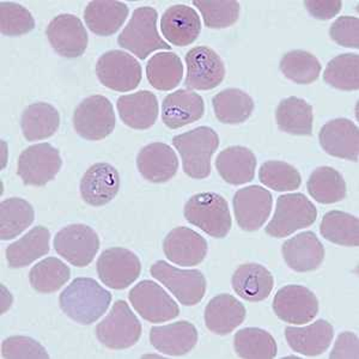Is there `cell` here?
Here are the masks:
<instances>
[{
    "instance_id": "34",
    "label": "cell",
    "mask_w": 359,
    "mask_h": 359,
    "mask_svg": "<svg viewBox=\"0 0 359 359\" xmlns=\"http://www.w3.org/2000/svg\"><path fill=\"white\" fill-rule=\"evenodd\" d=\"M279 130L292 135H313V107L303 98L291 96L282 100L276 111Z\"/></svg>"
},
{
    "instance_id": "1",
    "label": "cell",
    "mask_w": 359,
    "mask_h": 359,
    "mask_svg": "<svg viewBox=\"0 0 359 359\" xmlns=\"http://www.w3.org/2000/svg\"><path fill=\"white\" fill-rule=\"evenodd\" d=\"M111 303V292L93 278H76L59 296L62 311L79 325L96 323Z\"/></svg>"
},
{
    "instance_id": "43",
    "label": "cell",
    "mask_w": 359,
    "mask_h": 359,
    "mask_svg": "<svg viewBox=\"0 0 359 359\" xmlns=\"http://www.w3.org/2000/svg\"><path fill=\"white\" fill-rule=\"evenodd\" d=\"M280 71L296 84H311L321 74V64L314 54L302 49L291 50L282 57Z\"/></svg>"
},
{
    "instance_id": "32",
    "label": "cell",
    "mask_w": 359,
    "mask_h": 359,
    "mask_svg": "<svg viewBox=\"0 0 359 359\" xmlns=\"http://www.w3.org/2000/svg\"><path fill=\"white\" fill-rule=\"evenodd\" d=\"M50 233L42 225L32 229L18 241L6 249V260L10 269H23L32 265L37 259L49 253Z\"/></svg>"
},
{
    "instance_id": "18",
    "label": "cell",
    "mask_w": 359,
    "mask_h": 359,
    "mask_svg": "<svg viewBox=\"0 0 359 359\" xmlns=\"http://www.w3.org/2000/svg\"><path fill=\"white\" fill-rule=\"evenodd\" d=\"M318 142L328 155L352 162L358 161L359 130L348 118H334L323 125Z\"/></svg>"
},
{
    "instance_id": "37",
    "label": "cell",
    "mask_w": 359,
    "mask_h": 359,
    "mask_svg": "<svg viewBox=\"0 0 359 359\" xmlns=\"http://www.w3.org/2000/svg\"><path fill=\"white\" fill-rule=\"evenodd\" d=\"M147 81L155 89L170 91L179 86L184 76V65L174 52H161L147 62Z\"/></svg>"
},
{
    "instance_id": "47",
    "label": "cell",
    "mask_w": 359,
    "mask_h": 359,
    "mask_svg": "<svg viewBox=\"0 0 359 359\" xmlns=\"http://www.w3.org/2000/svg\"><path fill=\"white\" fill-rule=\"evenodd\" d=\"M1 355L8 359H48L49 355L41 344L29 337H10L1 343Z\"/></svg>"
},
{
    "instance_id": "24",
    "label": "cell",
    "mask_w": 359,
    "mask_h": 359,
    "mask_svg": "<svg viewBox=\"0 0 359 359\" xmlns=\"http://www.w3.org/2000/svg\"><path fill=\"white\" fill-rule=\"evenodd\" d=\"M204 113V100L191 90H177L168 95L162 103V120L170 130L196 123L203 118Z\"/></svg>"
},
{
    "instance_id": "15",
    "label": "cell",
    "mask_w": 359,
    "mask_h": 359,
    "mask_svg": "<svg viewBox=\"0 0 359 359\" xmlns=\"http://www.w3.org/2000/svg\"><path fill=\"white\" fill-rule=\"evenodd\" d=\"M273 311L284 323H309L318 313V297L306 286L286 285L274 296Z\"/></svg>"
},
{
    "instance_id": "6",
    "label": "cell",
    "mask_w": 359,
    "mask_h": 359,
    "mask_svg": "<svg viewBox=\"0 0 359 359\" xmlns=\"http://www.w3.org/2000/svg\"><path fill=\"white\" fill-rule=\"evenodd\" d=\"M143 327L125 301L118 299L96 326L98 341L111 350H125L138 343Z\"/></svg>"
},
{
    "instance_id": "14",
    "label": "cell",
    "mask_w": 359,
    "mask_h": 359,
    "mask_svg": "<svg viewBox=\"0 0 359 359\" xmlns=\"http://www.w3.org/2000/svg\"><path fill=\"white\" fill-rule=\"evenodd\" d=\"M187 76L184 86L192 90H212L222 84L225 77V65L216 50L199 46L186 54Z\"/></svg>"
},
{
    "instance_id": "21",
    "label": "cell",
    "mask_w": 359,
    "mask_h": 359,
    "mask_svg": "<svg viewBox=\"0 0 359 359\" xmlns=\"http://www.w3.org/2000/svg\"><path fill=\"white\" fill-rule=\"evenodd\" d=\"M161 30L172 45L184 47L192 45L201 35V17L187 5H172L161 18Z\"/></svg>"
},
{
    "instance_id": "50",
    "label": "cell",
    "mask_w": 359,
    "mask_h": 359,
    "mask_svg": "<svg viewBox=\"0 0 359 359\" xmlns=\"http://www.w3.org/2000/svg\"><path fill=\"white\" fill-rule=\"evenodd\" d=\"M304 6L316 20L328 21L340 13L343 3L340 0H308Z\"/></svg>"
},
{
    "instance_id": "10",
    "label": "cell",
    "mask_w": 359,
    "mask_h": 359,
    "mask_svg": "<svg viewBox=\"0 0 359 359\" xmlns=\"http://www.w3.org/2000/svg\"><path fill=\"white\" fill-rule=\"evenodd\" d=\"M62 165L57 149L48 143L35 144L22 151L17 174L27 186L42 187L57 175Z\"/></svg>"
},
{
    "instance_id": "22",
    "label": "cell",
    "mask_w": 359,
    "mask_h": 359,
    "mask_svg": "<svg viewBox=\"0 0 359 359\" xmlns=\"http://www.w3.org/2000/svg\"><path fill=\"white\" fill-rule=\"evenodd\" d=\"M137 167L144 179L152 184H164L176 175L179 158L168 144L152 143L139 151Z\"/></svg>"
},
{
    "instance_id": "27",
    "label": "cell",
    "mask_w": 359,
    "mask_h": 359,
    "mask_svg": "<svg viewBox=\"0 0 359 359\" xmlns=\"http://www.w3.org/2000/svg\"><path fill=\"white\" fill-rule=\"evenodd\" d=\"M334 330L326 320H318L309 326L286 327L285 338L289 346L299 355L316 357L331 346Z\"/></svg>"
},
{
    "instance_id": "38",
    "label": "cell",
    "mask_w": 359,
    "mask_h": 359,
    "mask_svg": "<svg viewBox=\"0 0 359 359\" xmlns=\"http://www.w3.org/2000/svg\"><path fill=\"white\" fill-rule=\"evenodd\" d=\"M35 212L32 205L21 198H10L0 205V236L3 241L20 236L33 224Z\"/></svg>"
},
{
    "instance_id": "23",
    "label": "cell",
    "mask_w": 359,
    "mask_h": 359,
    "mask_svg": "<svg viewBox=\"0 0 359 359\" xmlns=\"http://www.w3.org/2000/svg\"><path fill=\"white\" fill-rule=\"evenodd\" d=\"M286 265L296 272H311L320 267L325 259V248L313 231H304L291 237L282 245Z\"/></svg>"
},
{
    "instance_id": "2",
    "label": "cell",
    "mask_w": 359,
    "mask_h": 359,
    "mask_svg": "<svg viewBox=\"0 0 359 359\" xmlns=\"http://www.w3.org/2000/svg\"><path fill=\"white\" fill-rule=\"evenodd\" d=\"M172 145L182 158V168L191 179L204 180L211 174V158L219 147L217 132L208 126L175 135Z\"/></svg>"
},
{
    "instance_id": "7",
    "label": "cell",
    "mask_w": 359,
    "mask_h": 359,
    "mask_svg": "<svg viewBox=\"0 0 359 359\" xmlns=\"http://www.w3.org/2000/svg\"><path fill=\"white\" fill-rule=\"evenodd\" d=\"M114 108L111 101L101 95L83 100L74 113V126L78 135L86 140L98 142L114 131Z\"/></svg>"
},
{
    "instance_id": "4",
    "label": "cell",
    "mask_w": 359,
    "mask_h": 359,
    "mask_svg": "<svg viewBox=\"0 0 359 359\" xmlns=\"http://www.w3.org/2000/svg\"><path fill=\"white\" fill-rule=\"evenodd\" d=\"M184 216L186 221L215 238H224L233 225L228 203L213 192L193 196L184 205Z\"/></svg>"
},
{
    "instance_id": "3",
    "label": "cell",
    "mask_w": 359,
    "mask_h": 359,
    "mask_svg": "<svg viewBox=\"0 0 359 359\" xmlns=\"http://www.w3.org/2000/svg\"><path fill=\"white\" fill-rule=\"evenodd\" d=\"M158 13L151 6L135 8L131 20L118 37V43L123 49L130 50L139 59H147L155 50H170L157 30Z\"/></svg>"
},
{
    "instance_id": "41",
    "label": "cell",
    "mask_w": 359,
    "mask_h": 359,
    "mask_svg": "<svg viewBox=\"0 0 359 359\" xmlns=\"http://www.w3.org/2000/svg\"><path fill=\"white\" fill-rule=\"evenodd\" d=\"M71 278V269L57 257H47L37 262L29 272V282L40 294H53Z\"/></svg>"
},
{
    "instance_id": "5",
    "label": "cell",
    "mask_w": 359,
    "mask_h": 359,
    "mask_svg": "<svg viewBox=\"0 0 359 359\" xmlns=\"http://www.w3.org/2000/svg\"><path fill=\"white\" fill-rule=\"evenodd\" d=\"M316 218L318 210L304 194H284L278 198L276 212L265 231L269 236L284 238L297 230L309 228Z\"/></svg>"
},
{
    "instance_id": "49",
    "label": "cell",
    "mask_w": 359,
    "mask_h": 359,
    "mask_svg": "<svg viewBox=\"0 0 359 359\" xmlns=\"http://www.w3.org/2000/svg\"><path fill=\"white\" fill-rule=\"evenodd\" d=\"M331 359H358L359 340L358 337L351 332H345L339 335L334 347L332 350Z\"/></svg>"
},
{
    "instance_id": "33",
    "label": "cell",
    "mask_w": 359,
    "mask_h": 359,
    "mask_svg": "<svg viewBox=\"0 0 359 359\" xmlns=\"http://www.w3.org/2000/svg\"><path fill=\"white\" fill-rule=\"evenodd\" d=\"M59 126L60 115L55 107L49 103H33L22 114V133L28 142L50 138L59 130Z\"/></svg>"
},
{
    "instance_id": "31",
    "label": "cell",
    "mask_w": 359,
    "mask_h": 359,
    "mask_svg": "<svg viewBox=\"0 0 359 359\" xmlns=\"http://www.w3.org/2000/svg\"><path fill=\"white\" fill-rule=\"evenodd\" d=\"M216 168L225 182L240 186L254 180L257 157L247 147H230L218 155Z\"/></svg>"
},
{
    "instance_id": "48",
    "label": "cell",
    "mask_w": 359,
    "mask_h": 359,
    "mask_svg": "<svg viewBox=\"0 0 359 359\" xmlns=\"http://www.w3.org/2000/svg\"><path fill=\"white\" fill-rule=\"evenodd\" d=\"M332 40L346 48H359V20L357 17L343 16L335 20L330 28Z\"/></svg>"
},
{
    "instance_id": "35",
    "label": "cell",
    "mask_w": 359,
    "mask_h": 359,
    "mask_svg": "<svg viewBox=\"0 0 359 359\" xmlns=\"http://www.w3.org/2000/svg\"><path fill=\"white\" fill-rule=\"evenodd\" d=\"M213 111L218 121L238 125L247 121L254 111L253 98L241 89H225L212 98Z\"/></svg>"
},
{
    "instance_id": "44",
    "label": "cell",
    "mask_w": 359,
    "mask_h": 359,
    "mask_svg": "<svg viewBox=\"0 0 359 359\" xmlns=\"http://www.w3.org/2000/svg\"><path fill=\"white\" fill-rule=\"evenodd\" d=\"M259 180L277 192H289L301 187L302 177L296 168L282 161H267L259 170Z\"/></svg>"
},
{
    "instance_id": "8",
    "label": "cell",
    "mask_w": 359,
    "mask_h": 359,
    "mask_svg": "<svg viewBox=\"0 0 359 359\" xmlns=\"http://www.w3.org/2000/svg\"><path fill=\"white\" fill-rule=\"evenodd\" d=\"M152 277L162 283L181 304L196 306L206 294V278L199 269H180L163 260L155 262L150 269Z\"/></svg>"
},
{
    "instance_id": "19",
    "label": "cell",
    "mask_w": 359,
    "mask_h": 359,
    "mask_svg": "<svg viewBox=\"0 0 359 359\" xmlns=\"http://www.w3.org/2000/svg\"><path fill=\"white\" fill-rule=\"evenodd\" d=\"M208 249L204 237L186 226L172 229L163 241L165 257L172 264L184 267L199 265L204 262Z\"/></svg>"
},
{
    "instance_id": "36",
    "label": "cell",
    "mask_w": 359,
    "mask_h": 359,
    "mask_svg": "<svg viewBox=\"0 0 359 359\" xmlns=\"http://www.w3.org/2000/svg\"><path fill=\"white\" fill-rule=\"evenodd\" d=\"M308 192L320 204H334L346 196V182L343 175L332 167H318L306 182Z\"/></svg>"
},
{
    "instance_id": "20",
    "label": "cell",
    "mask_w": 359,
    "mask_h": 359,
    "mask_svg": "<svg viewBox=\"0 0 359 359\" xmlns=\"http://www.w3.org/2000/svg\"><path fill=\"white\" fill-rule=\"evenodd\" d=\"M79 189L86 204L100 208L109 204L118 194L120 175L111 164H94L83 175Z\"/></svg>"
},
{
    "instance_id": "11",
    "label": "cell",
    "mask_w": 359,
    "mask_h": 359,
    "mask_svg": "<svg viewBox=\"0 0 359 359\" xmlns=\"http://www.w3.org/2000/svg\"><path fill=\"white\" fill-rule=\"evenodd\" d=\"M54 249L76 267L89 266L100 249V237L86 224H69L54 237Z\"/></svg>"
},
{
    "instance_id": "28",
    "label": "cell",
    "mask_w": 359,
    "mask_h": 359,
    "mask_svg": "<svg viewBox=\"0 0 359 359\" xmlns=\"http://www.w3.org/2000/svg\"><path fill=\"white\" fill-rule=\"evenodd\" d=\"M245 315V306L237 298L231 294H218L205 308V325L215 334L226 335L243 323Z\"/></svg>"
},
{
    "instance_id": "16",
    "label": "cell",
    "mask_w": 359,
    "mask_h": 359,
    "mask_svg": "<svg viewBox=\"0 0 359 359\" xmlns=\"http://www.w3.org/2000/svg\"><path fill=\"white\" fill-rule=\"evenodd\" d=\"M233 205L238 226L245 231H257L269 219L273 198L269 191L255 184L238 189Z\"/></svg>"
},
{
    "instance_id": "39",
    "label": "cell",
    "mask_w": 359,
    "mask_h": 359,
    "mask_svg": "<svg viewBox=\"0 0 359 359\" xmlns=\"http://www.w3.org/2000/svg\"><path fill=\"white\" fill-rule=\"evenodd\" d=\"M237 355L245 359H272L277 355V343L271 333L248 327L237 332L233 337Z\"/></svg>"
},
{
    "instance_id": "12",
    "label": "cell",
    "mask_w": 359,
    "mask_h": 359,
    "mask_svg": "<svg viewBox=\"0 0 359 359\" xmlns=\"http://www.w3.org/2000/svg\"><path fill=\"white\" fill-rule=\"evenodd\" d=\"M128 299L144 320L163 323L177 318L180 308L162 286L151 280H143L130 291Z\"/></svg>"
},
{
    "instance_id": "46",
    "label": "cell",
    "mask_w": 359,
    "mask_h": 359,
    "mask_svg": "<svg viewBox=\"0 0 359 359\" xmlns=\"http://www.w3.org/2000/svg\"><path fill=\"white\" fill-rule=\"evenodd\" d=\"M35 28L33 15L22 5L13 1L0 4V30L6 36H21Z\"/></svg>"
},
{
    "instance_id": "30",
    "label": "cell",
    "mask_w": 359,
    "mask_h": 359,
    "mask_svg": "<svg viewBox=\"0 0 359 359\" xmlns=\"http://www.w3.org/2000/svg\"><path fill=\"white\" fill-rule=\"evenodd\" d=\"M231 285L240 297L248 302H262L273 290L274 279L265 266L245 264L235 271Z\"/></svg>"
},
{
    "instance_id": "17",
    "label": "cell",
    "mask_w": 359,
    "mask_h": 359,
    "mask_svg": "<svg viewBox=\"0 0 359 359\" xmlns=\"http://www.w3.org/2000/svg\"><path fill=\"white\" fill-rule=\"evenodd\" d=\"M46 35L52 48L62 57L74 59L86 53L88 33L83 22L74 15H57L47 27Z\"/></svg>"
},
{
    "instance_id": "9",
    "label": "cell",
    "mask_w": 359,
    "mask_h": 359,
    "mask_svg": "<svg viewBox=\"0 0 359 359\" xmlns=\"http://www.w3.org/2000/svg\"><path fill=\"white\" fill-rule=\"evenodd\" d=\"M96 74L101 84L118 93L137 89L142 82V65L131 54L123 50H109L100 57Z\"/></svg>"
},
{
    "instance_id": "13",
    "label": "cell",
    "mask_w": 359,
    "mask_h": 359,
    "mask_svg": "<svg viewBox=\"0 0 359 359\" xmlns=\"http://www.w3.org/2000/svg\"><path fill=\"white\" fill-rule=\"evenodd\" d=\"M96 269L104 285L114 290H123L138 279L142 273V262L131 250L114 247L101 254Z\"/></svg>"
},
{
    "instance_id": "25",
    "label": "cell",
    "mask_w": 359,
    "mask_h": 359,
    "mask_svg": "<svg viewBox=\"0 0 359 359\" xmlns=\"http://www.w3.org/2000/svg\"><path fill=\"white\" fill-rule=\"evenodd\" d=\"M199 334L196 326L188 321L152 327L150 343L157 351L167 355H184L192 351L198 343Z\"/></svg>"
},
{
    "instance_id": "40",
    "label": "cell",
    "mask_w": 359,
    "mask_h": 359,
    "mask_svg": "<svg viewBox=\"0 0 359 359\" xmlns=\"http://www.w3.org/2000/svg\"><path fill=\"white\" fill-rule=\"evenodd\" d=\"M320 233L327 241L345 247H358V218L343 211H330L323 216Z\"/></svg>"
},
{
    "instance_id": "29",
    "label": "cell",
    "mask_w": 359,
    "mask_h": 359,
    "mask_svg": "<svg viewBox=\"0 0 359 359\" xmlns=\"http://www.w3.org/2000/svg\"><path fill=\"white\" fill-rule=\"evenodd\" d=\"M130 10L118 0H95L86 5L84 21L98 36H111L126 22Z\"/></svg>"
},
{
    "instance_id": "26",
    "label": "cell",
    "mask_w": 359,
    "mask_h": 359,
    "mask_svg": "<svg viewBox=\"0 0 359 359\" xmlns=\"http://www.w3.org/2000/svg\"><path fill=\"white\" fill-rule=\"evenodd\" d=\"M116 108L123 123L139 131L149 130L158 118V101L156 95L147 90L120 96Z\"/></svg>"
},
{
    "instance_id": "42",
    "label": "cell",
    "mask_w": 359,
    "mask_h": 359,
    "mask_svg": "<svg viewBox=\"0 0 359 359\" xmlns=\"http://www.w3.org/2000/svg\"><path fill=\"white\" fill-rule=\"evenodd\" d=\"M323 81L335 89L355 91L359 89V55L345 53L333 57L323 72Z\"/></svg>"
},
{
    "instance_id": "45",
    "label": "cell",
    "mask_w": 359,
    "mask_h": 359,
    "mask_svg": "<svg viewBox=\"0 0 359 359\" xmlns=\"http://www.w3.org/2000/svg\"><path fill=\"white\" fill-rule=\"evenodd\" d=\"M193 5L199 8L208 28H229L240 16V4L233 0H196Z\"/></svg>"
}]
</instances>
